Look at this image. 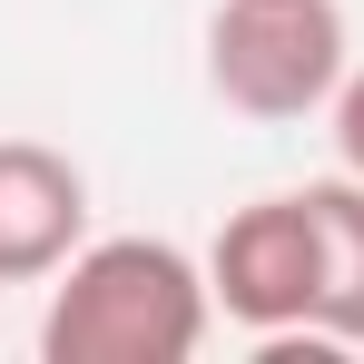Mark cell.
I'll list each match as a JSON object with an SVG mask.
<instances>
[{"label": "cell", "instance_id": "obj_4", "mask_svg": "<svg viewBox=\"0 0 364 364\" xmlns=\"http://www.w3.org/2000/svg\"><path fill=\"white\" fill-rule=\"evenodd\" d=\"M89 246V178L50 138H0V286H40Z\"/></svg>", "mask_w": 364, "mask_h": 364}, {"label": "cell", "instance_id": "obj_1", "mask_svg": "<svg viewBox=\"0 0 364 364\" xmlns=\"http://www.w3.org/2000/svg\"><path fill=\"white\" fill-rule=\"evenodd\" d=\"M207 266L168 237H89L50 286L40 355L50 364H187L207 345Z\"/></svg>", "mask_w": 364, "mask_h": 364}, {"label": "cell", "instance_id": "obj_2", "mask_svg": "<svg viewBox=\"0 0 364 364\" xmlns=\"http://www.w3.org/2000/svg\"><path fill=\"white\" fill-rule=\"evenodd\" d=\"M345 10L335 0H217L207 89L237 119H315L345 89Z\"/></svg>", "mask_w": 364, "mask_h": 364}, {"label": "cell", "instance_id": "obj_6", "mask_svg": "<svg viewBox=\"0 0 364 364\" xmlns=\"http://www.w3.org/2000/svg\"><path fill=\"white\" fill-rule=\"evenodd\" d=\"M325 119H335V168L364 178V69H345V89L325 99Z\"/></svg>", "mask_w": 364, "mask_h": 364}, {"label": "cell", "instance_id": "obj_3", "mask_svg": "<svg viewBox=\"0 0 364 364\" xmlns=\"http://www.w3.org/2000/svg\"><path fill=\"white\" fill-rule=\"evenodd\" d=\"M207 296L237 315L246 335L286 345V335H315V217L296 197H256L237 207L217 246H207Z\"/></svg>", "mask_w": 364, "mask_h": 364}, {"label": "cell", "instance_id": "obj_5", "mask_svg": "<svg viewBox=\"0 0 364 364\" xmlns=\"http://www.w3.org/2000/svg\"><path fill=\"white\" fill-rule=\"evenodd\" d=\"M315 345H364V178H315Z\"/></svg>", "mask_w": 364, "mask_h": 364}]
</instances>
